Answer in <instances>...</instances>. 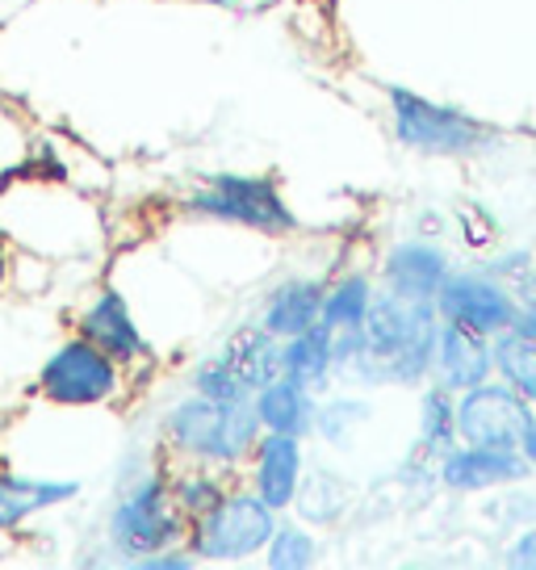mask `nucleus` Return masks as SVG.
<instances>
[{"mask_svg":"<svg viewBox=\"0 0 536 570\" xmlns=\"http://www.w3.org/2000/svg\"><path fill=\"white\" fill-rule=\"evenodd\" d=\"M272 377H281V340L251 320L218 340L206 356H197L189 391L210 399H251Z\"/></svg>","mask_w":536,"mask_h":570,"instance_id":"8","label":"nucleus"},{"mask_svg":"<svg viewBox=\"0 0 536 570\" xmlns=\"http://www.w3.org/2000/svg\"><path fill=\"white\" fill-rule=\"evenodd\" d=\"M135 374L106 348H97L80 332L63 336L42 356L34 374V394L51 407H118L130 394Z\"/></svg>","mask_w":536,"mask_h":570,"instance_id":"6","label":"nucleus"},{"mask_svg":"<svg viewBox=\"0 0 536 570\" xmlns=\"http://www.w3.org/2000/svg\"><path fill=\"white\" fill-rule=\"evenodd\" d=\"M322 285H327V277L289 273L272 289H265V298L256 306V323L277 340H289L306 332V327H315L322 311Z\"/></svg>","mask_w":536,"mask_h":570,"instance_id":"16","label":"nucleus"},{"mask_svg":"<svg viewBox=\"0 0 536 570\" xmlns=\"http://www.w3.org/2000/svg\"><path fill=\"white\" fill-rule=\"evenodd\" d=\"M495 377H503L516 394H524L536 407V340H524L519 332L495 336Z\"/></svg>","mask_w":536,"mask_h":570,"instance_id":"26","label":"nucleus"},{"mask_svg":"<svg viewBox=\"0 0 536 570\" xmlns=\"http://www.w3.org/2000/svg\"><path fill=\"white\" fill-rule=\"evenodd\" d=\"M440 315L436 303L398 298L377 289L369 315L357 332L336 336V365L340 382L377 391V386H424L431 377Z\"/></svg>","mask_w":536,"mask_h":570,"instance_id":"1","label":"nucleus"},{"mask_svg":"<svg viewBox=\"0 0 536 570\" xmlns=\"http://www.w3.org/2000/svg\"><path fill=\"white\" fill-rule=\"evenodd\" d=\"M80 491H85L80 479H34L0 465V533H18L21 524H30L42 512L72 503Z\"/></svg>","mask_w":536,"mask_h":570,"instance_id":"17","label":"nucleus"},{"mask_svg":"<svg viewBox=\"0 0 536 570\" xmlns=\"http://www.w3.org/2000/svg\"><path fill=\"white\" fill-rule=\"evenodd\" d=\"M512 332H519L524 340H536V303H519L516 320H512Z\"/></svg>","mask_w":536,"mask_h":570,"instance_id":"31","label":"nucleus"},{"mask_svg":"<svg viewBox=\"0 0 536 570\" xmlns=\"http://www.w3.org/2000/svg\"><path fill=\"white\" fill-rule=\"evenodd\" d=\"M353 508V487L344 474H331L327 465H306L302 474V487H298V495H294V517L310 524V529H331L336 520H344V512Z\"/></svg>","mask_w":536,"mask_h":570,"instance_id":"21","label":"nucleus"},{"mask_svg":"<svg viewBox=\"0 0 536 570\" xmlns=\"http://www.w3.org/2000/svg\"><path fill=\"white\" fill-rule=\"evenodd\" d=\"M528 479H533V465L519 458V449L457 441L445 458H436V482L453 495H486V491L519 487Z\"/></svg>","mask_w":536,"mask_h":570,"instance_id":"12","label":"nucleus"},{"mask_svg":"<svg viewBox=\"0 0 536 570\" xmlns=\"http://www.w3.org/2000/svg\"><path fill=\"white\" fill-rule=\"evenodd\" d=\"M197 567L201 562H197V553L189 546H168V550H156L135 562V570H197Z\"/></svg>","mask_w":536,"mask_h":570,"instance_id":"28","label":"nucleus"},{"mask_svg":"<svg viewBox=\"0 0 536 570\" xmlns=\"http://www.w3.org/2000/svg\"><path fill=\"white\" fill-rule=\"evenodd\" d=\"M310 458H306V441L302 436H286V432H260L256 449L244 462V487H251L256 495L265 499L268 508L277 512H289L294 508V495L302 487V474Z\"/></svg>","mask_w":536,"mask_h":570,"instance_id":"13","label":"nucleus"},{"mask_svg":"<svg viewBox=\"0 0 536 570\" xmlns=\"http://www.w3.org/2000/svg\"><path fill=\"white\" fill-rule=\"evenodd\" d=\"M260 558L268 570H310L319 562V537L302 520H277Z\"/></svg>","mask_w":536,"mask_h":570,"instance_id":"25","label":"nucleus"},{"mask_svg":"<svg viewBox=\"0 0 536 570\" xmlns=\"http://www.w3.org/2000/svg\"><path fill=\"white\" fill-rule=\"evenodd\" d=\"M369 415H374L369 399H360V394H353V391H322L319 407H315V432H310V436L331 449H344L357 441V432L369 424Z\"/></svg>","mask_w":536,"mask_h":570,"instance_id":"23","label":"nucleus"},{"mask_svg":"<svg viewBox=\"0 0 536 570\" xmlns=\"http://www.w3.org/2000/svg\"><path fill=\"white\" fill-rule=\"evenodd\" d=\"M180 210L189 218L256 232L268 235V239L298 232V214L286 202L277 177H268V173H215V177H201L185 194Z\"/></svg>","mask_w":536,"mask_h":570,"instance_id":"5","label":"nucleus"},{"mask_svg":"<svg viewBox=\"0 0 536 570\" xmlns=\"http://www.w3.org/2000/svg\"><path fill=\"white\" fill-rule=\"evenodd\" d=\"M163 4H210V9H227V13L251 9V0H163Z\"/></svg>","mask_w":536,"mask_h":570,"instance_id":"32","label":"nucleus"},{"mask_svg":"<svg viewBox=\"0 0 536 570\" xmlns=\"http://www.w3.org/2000/svg\"><path fill=\"white\" fill-rule=\"evenodd\" d=\"M386 114H390L394 139L415 156H431V160H474L499 142L490 122L403 85L386 89Z\"/></svg>","mask_w":536,"mask_h":570,"instance_id":"4","label":"nucleus"},{"mask_svg":"<svg viewBox=\"0 0 536 570\" xmlns=\"http://www.w3.org/2000/svg\"><path fill=\"white\" fill-rule=\"evenodd\" d=\"M457 394L436 386V382H424V394H419V424H415V453L424 458H445L448 449L457 445Z\"/></svg>","mask_w":536,"mask_h":570,"instance_id":"22","label":"nucleus"},{"mask_svg":"<svg viewBox=\"0 0 536 570\" xmlns=\"http://www.w3.org/2000/svg\"><path fill=\"white\" fill-rule=\"evenodd\" d=\"M9 424H13V407H9V403H4V399H0V436H4V432H9Z\"/></svg>","mask_w":536,"mask_h":570,"instance_id":"34","label":"nucleus"},{"mask_svg":"<svg viewBox=\"0 0 536 570\" xmlns=\"http://www.w3.org/2000/svg\"><path fill=\"white\" fill-rule=\"evenodd\" d=\"M503 562H507V567L536 570V524L533 529H524L519 537H512V546L503 550Z\"/></svg>","mask_w":536,"mask_h":570,"instance_id":"29","label":"nucleus"},{"mask_svg":"<svg viewBox=\"0 0 536 570\" xmlns=\"http://www.w3.org/2000/svg\"><path fill=\"white\" fill-rule=\"evenodd\" d=\"M377 273L369 268H340L336 277H327L322 285V311H319V323L322 327H331L336 336L344 332H357L365 315H369V306L377 298Z\"/></svg>","mask_w":536,"mask_h":570,"instance_id":"20","label":"nucleus"},{"mask_svg":"<svg viewBox=\"0 0 536 570\" xmlns=\"http://www.w3.org/2000/svg\"><path fill=\"white\" fill-rule=\"evenodd\" d=\"M76 332L92 340L97 348H106L113 361H122L130 374H139L156 361L151 340L143 336V327L135 320V306L113 285H97L85 298V306L76 311Z\"/></svg>","mask_w":536,"mask_h":570,"instance_id":"11","label":"nucleus"},{"mask_svg":"<svg viewBox=\"0 0 536 570\" xmlns=\"http://www.w3.org/2000/svg\"><path fill=\"white\" fill-rule=\"evenodd\" d=\"M189 520L180 517L168 465H156L139 479L113 482V503L106 512V550L118 567H135L139 558L168 546H185Z\"/></svg>","mask_w":536,"mask_h":570,"instance_id":"3","label":"nucleus"},{"mask_svg":"<svg viewBox=\"0 0 536 570\" xmlns=\"http://www.w3.org/2000/svg\"><path fill=\"white\" fill-rule=\"evenodd\" d=\"M260 420L251 399H210V394H177L156 420V445L168 465H210L222 474H239L248 453L260 441Z\"/></svg>","mask_w":536,"mask_h":570,"instance_id":"2","label":"nucleus"},{"mask_svg":"<svg viewBox=\"0 0 536 570\" xmlns=\"http://www.w3.org/2000/svg\"><path fill=\"white\" fill-rule=\"evenodd\" d=\"M486 377H495V336H483V332H469L461 323L440 320L428 382L461 394L469 386L486 382Z\"/></svg>","mask_w":536,"mask_h":570,"instance_id":"15","label":"nucleus"},{"mask_svg":"<svg viewBox=\"0 0 536 570\" xmlns=\"http://www.w3.org/2000/svg\"><path fill=\"white\" fill-rule=\"evenodd\" d=\"M0 122H4V109H0Z\"/></svg>","mask_w":536,"mask_h":570,"instance_id":"35","label":"nucleus"},{"mask_svg":"<svg viewBox=\"0 0 536 570\" xmlns=\"http://www.w3.org/2000/svg\"><path fill=\"white\" fill-rule=\"evenodd\" d=\"M533 403L516 394L503 377H486L457 394V436L465 445L519 449V436L533 420Z\"/></svg>","mask_w":536,"mask_h":570,"instance_id":"10","label":"nucleus"},{"mask_svg":"<svg viewBox=\"0 0 536 570\" xmlns=\"http://www.w3.org/2000/svg\"><path fill=\"white\" fill-rule=\"evenodd\" d=\"M478 268H486L490 277H499V282H507L512 289H516V285L536 268V261H533V252H528V248H512V252H499V256L483 261Z\"/></svg>","mask_w":536,"mask_h":570,"instance_id":"27","label":"nucleus"},{"mask_svg":"<svg viewBox=\"0 0 536 570\" xmlns=\"http://www.w3.org/2000/svg\"><path fill=\"white\" fill-rule=\"evenodd\" d=\"M516 289L486 268H453L436 294V315L445 323H461L469 332L499 336L516 320Z\"/></svg>","mask_w":536,"mask_h":570,"instance_id":"9","label":"nucleus"},{"mask_svg":"<svg viewBox=\"0 0 536 570\" xmlns=\"http://www.w3.org/2000/svg\"><path fill=\"white\" fill-rule=\"evenodd\" d=\"M448 273H453V256H448L445 244H436L428 235H415V239H398L381 252L377 285L398 294V298L436 303Z\"/></svg>","mask_w":536,"mask_h":570,"instance_id":"14","label":"nucleus"},{"mask_svg":"<svg viewBox=\"0 0 536 570\" xmlns=\"http://www.w3.org/2000/svg\"><path fill=\"white\" fill-rule=\"evenodd\" d=\"M277 520H281L277 508H268L251 487L235 482L231 491L218 499L206 517L189 524L185 546L197 553V562H218V567L251 562V558L265 553L268 537L277 529Z\"/></svg>","mask_w":536,"mask_h":570,"instance_id":"7","label":"nucleus"},{"mask_svg":"<svg viewBox=\"0 0 536 570\" xmlns=\"http://www.w3.org/2000/svg\"><path fill=\"white\" fill-rule=\"evenodd\" d=\"M168 482H172V499H177L180 517L193 524L231 491L235 474H222V470H210V465H168Z\"/></svg>","mask_w":536,"mask_h":570,"instance_id":"24","label":"nucleus"},{"mask_svg":"<svg viewBox=\"0 0 536 570\" xmlns=\"http://www.w3.org/2000/svg\"><path fill=\"white\" fill-rule=\"evenodd\" d=\"M13 273H18V248H13V235L0 227V294L13 285Z\"/></svg>","mask_w":536,"mask_h":570,"instance_id":"30","label":"nucleus"},{"mask_svg":"<svg viewBox=\"0 0 536 570\" xmlns=\"http://www.w3.org/2000/svg\"><path fill=\"white\" fill-rule=\"evenodd\" d=\"M251 407H256V420H260L265 432H286V436H302V441H310L319 394L306 391L302 382H294V377L281 374L251 394Z\"/></svg>","mask_w":536,"mask_h":570,"instance_id":"18","label":"nucleus"},{"mask_svg":"<svg viewBox=\"0 0 536 570\" xmlns=\"http://www.w3.org/2000/svg\"><path fill=\"white\" fill-rule=\"evenodd\" d=\"M281 374L302 382L306 391H331L340 382V365H336V332L331 327H306L298 336L281 340Z\"/></svg>","mask_w":536,"mask_h":570,"instance_id":"19","label":"nucleus"},{"mask_svg":"<svg viewBox=\"0 0 536 570\" xmlns=\"http://www.w3.org/2000/svg\"><path fill=\"white\" fill-rule=\"evenodd\" d=\"M519 458L536 470V411H533V420H528V428H524V436H519Z\"/></svg>","mask_w":536,"mask_h":570,"instance_id":"33","label":"nucleus"}]
</instances>
